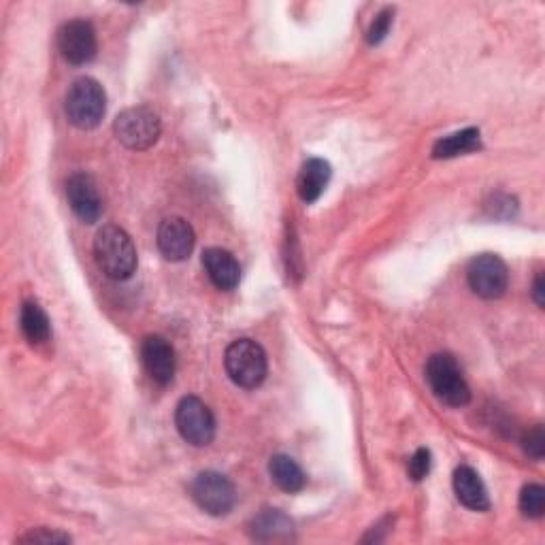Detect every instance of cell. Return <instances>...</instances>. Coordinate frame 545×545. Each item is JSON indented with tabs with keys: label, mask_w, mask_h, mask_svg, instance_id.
Segmentation results:
<instances>
[{
	"label": "cell",
	"mask_w": 545,
	"mask_h": 545,
	"mask_svg": "<svg viewBox=\"0 0 545 545\" xmlns=\"http://www.w3.org/2000/svg\"><path fill=\"white\" fill-rule=\"evenodd\" d=\"M94 258L98 269L109 279L122 282L137 271V250L130 235L120 226H103L94 239Z\"/></svg>",
	"instance_id": "obj_1"
},
{
	"label": "cell",
	"mask_w": 545,
	"mask_h": 545,
	"mask_svg": "<svg viewBox=\"0 0 545 545\" xmlns=\"http://www.w3.org/2000/svg\"><path fill=\"white\" fill-rule=\"evenodd\" d=\"M224 367L228 377L239 388L254 390L267 379L269 360L260 343L252 339H237L226 348Z\"/></svg>",
	"instance_id": "obj_2"
},
{
	"label": "cell",
	"mask_w": 545,
	"mask_h": 545,
	"mask_svg": "<svg viewBox=\"0 0 545 545\" xmlns=\"http://www.w3.org/2000/svg\"><path fill=\"white\" fill-rule=\"evenodd\" d=\"M69 122L79 130H92L105 118L107 94L92 77H79L66 92L64 103Z\"/></svg>",
	"instance_id": "obj_3"
},
{
	"label": "cell",
	"mask_w": 545,
	"mask_h": 545,
	"mask_svg": "<svg viewBox=\"0 0 545 545\" xmlns=\"http://www.w3.org/2000/svg\"><path fill=\"white\" fill-rule=\"evenodd\" d=\"M426 379L439 401L450 407H465L471 401V388L452 354H435L426 365Z\"/></svg>",
	"instance_id": "obj_4"
},
{
	"label": "cell",
	"mask_w": 545,
	"mask_h": 545,
	"mask_svg": "<svg viewBox=\"0 0 545 545\" xmlns=\"http://www.w3.org/2000/svg\"><path fill=\"white\" fill-rule=\"evenodd\" d=\"M113 132L128 150H150L162 135L160 115L150 107H128L113 122Z\"/></svg>",
	"instance_id": "obj_5"
},
{
	"label": "cell",
	"mask_w": 545,
	"mask_h": 545,
	"mask_svg": "<svg viewBox=\"0 0 545 545\" xmlns=\"http://www.w3.org/2000/svg\"><path fill=\"white\" fill-rule=\"evenodd\" d=\"M194 503L209 516H228L237 503V492L233 482L218 471H203L190 484Z\"/></svg>",
	"instance_id": "obj_6"
},
{
	"label": "cell",
	"mask_w": 545,
	"mask_h": 545,
	"mask_svg": "<svg viewBox=\"0 0 545 545\" xmlns=\"http://www.w3.org/2000/svg\"><path fill=\"white\" fill-rule=\"evenodd\" d=\"M179 435L194 448H207L216 439V418L198 396H184L175 409Z\"/></svg>",
	"instance_id": "obj_7"
},
{
	"label": "cell",
	"mask_w": 545,
	"mask_h": 545,
	"mask_svg": "<svg viewBox=\"0 0 545 545\" xmlns=\"http://www.w3.org/2000/svg\"><path fill=\"white\" fill-rule=\"evenodd\" d=\"M467 282L471 290L486 301L501 299L509 286L507 264L494 254H482L469 262Z\"/></svg>",
	"instance_id": "obj_8"
},
{
	"label": "cell",
	"mask_w": 545,
	"mask_h": 545,
	"mask_svg": "<svg viewBox=\"0 0 545 545\" xmlns=\"http://www.w3.org/2000/svg\"><path fill=\"white\" fill-rule=\"evenodd\" d=\"M58 49L66 62L86 64L94 60L98 41L96 30L88 20H71L58 30Z\"/></svg>",
	"instance_id": "obj_9"
},
{
	"label": "cell",
	"mask_w": 545,
	"mask_h": 545,
	"mask_svg": "<svg viewBox=\"0 0 545 545\" xmlns=\"http://www.w3.org/2000/svg\"><path fill=\"white\" fill-rule=\"evenodd\" d=\"M156 243L164 258L171 262H181L186 260L194 250V243H196L194 228L184 218H167L158 226Z\"/></svg>",
	"instance_id": "obj_10"
},
{
	"label": "cell",
	"mask_w": 545,
	"mask_h": 545,
	"mask_svg": "<svg viewBox=\"0 0 545 545\" xmlns=\"http://www.w3.org/2000/svg\"><path fill=\"white\" fill-rule=\"evenodd\" d=\"M141 362H143L147 375H150L156 384L167 386L173 382L177 358H175L173 345L164 337L152 335V337L143 339Z\"/></svg>",
	"instance_id": "obj_11"
},
{
	"label": "cell",
	"mask_w": 545,
	"mask_h": 545,
	"mask_svg": "<svg viewBox=\"0 0 545 545\" xmlns=\"http://www.w3.org/2000/svg\"><path fill=\"white\" fill-rule=\"evenodd\" d=\"M66 198H69V205L81 222L94 224L101 218L103 201L90 175L75 173L66 181Z\"/></svg>",
	"instance_id": "obj_12"
},
{
	"label": "cell",
	"mask_w": 545,
	"mask_h": 545,
	"mask_svg": "<svg viewBox=\"0 0 545 545\" xmlns=\"http://www.w3.org/2000/svg\"><path fill=\"white\" fill-rule=\"evenodd\" d=\"M203 267L218 290H235L241 282V267L237 258L222 250V247H209L203 252Z\"/></svg>",
	"instance_id": "obj_13"
},
{
	"label": "cell",
	"mask_w": 545,
	"mask_h": 545,
	"mask_svg": "<svg viewBox=\"0 0 545 545\" xmlns=\"http://www.w3.org/2000/svg\"><path fill=\"white\" fill-rule=\"evenodd\" d=\"M454 492L458 501L473 509V511H488L490 509V499H488V490L482 482V477L477 475L475 469L462 465L454 471Z\"/></svg>",
	"instance_id": "obj_14"
},
{
	"label": "cell",
	"mask_w": 545,
	"mask_h": 545,
	"mask_svg": "<svg viewBox=\"0 0 545 545\" xmlns=\"http://www.w3.org/2000/svg\"><path fill=\"white\" fill-rule=\"evenodd\" d=\"M330 175H333V169L324 158H309L301 167L299 179H296V190H299L301 201L307 205L316 203L324 194Z\"/></svg>",
	"instance_id": "obj_15"
},
{
	"label": "cell",
	"mask_w": 545,
	"mask_h": 545,
	"mask_svg": "<svg viewBox=\"0 0 545 545\" xmlns=\"http://www.w3.org/2000/svg\"><path fill=\"white\" fill-rule=\"evenodd\" d=\"M250 533L256 541H292L294 524L279 509H264L252 520Z\"/></svg>",
	"instance_id": "obj_16"
},
{
	"label": "cell",
	"mask_w": 545,
	"mask_h": 545,
	"mask_svg": "<svg viewBox=\"0 0 545 545\" xmlns=\"http://www.w3.org/2000/svg\"><path fill=\"white\" fill-rule=\"evenodd\" d=\"M269 473H271V480L275 482V486L288 494L301 492L307 484V475L301 469L299 462L286 454H277L271 458Z\"/></svg>",
	"instance_id": "obj_17"
},
{
	"label": "cell",
	"mask_w": 545,
	"mask_h": 545,
	"mask_svg": "<svg viewBox=\"0 0 545 545\" xmlns=\"http://www.w3.org/2000/svg\"><path fill=\"white\" fill-rule=\"evenodd\" d=\"M480 130L477 128H465L460 132H454L450 137H443L433 147V158H456L462 154H471L480 150Z\"/></svg>",
	"instance_id": "obj_18"
},
{
	"label": "cell",
	"mask_w": 545,
	"mask_h": 545,
	"mask_svg": "<svg viewBox=\"0 0 545 545\" xmlns=\"http://www.w3.org/2000/svg\"><path fill=\"white\" fill-rule=\"evenodd\" d=\"M20 326L24 337L32 343V345H41L52 335V328H49V318L47 313L32 301H26L22 305V313H20Z\"/></svg>",
	"instance_id": "obj_19"
},
{
	"label": "cell",
	"mask_w": 545,
	"mask_h": 545,
	"mask_svg": "<svg viewBox=\"0 0 545 545\" xmlns=\"http://www.w3.org/2000/svg\"><path fill=\"white\" fill-rule=\"evenodd\" d=\"M520 511L531 520H539L545 514V490L539 484H528L520 492Z\"/></svg>",
	"instance_id": "obj_20"
},
{
	"label": "cell",
	"mask_w": 545,
	"mask_h": 545,
	"mask_svg": "<svg viewBox=\"0 0 545 545\" xmlns=\"http://www.w3.org/2000/svg\"><path fill=\"white\" fill-rule=\"evenodd\" d=\"M392 20H394V9L386 7V9L379 11L375 15V20L371 22L369 30H367V43L369 45H379V43H382L388 37Z\"/></svg>",
	"instance_id": "obj_21"
},
{
	"label": "cell",
	"mask_w": 545,
	"mask_h": 545,
	"mask_svg": "<svg viewBox=\"0 0 545 545\" xmlns=\"http://www.w3.org/2000/svg\"><path fill=\"white\" fill-rule=\"evenodd\" d=\"M431 465H433L431 452H428L426 448H420V450H416L414 456H411L407 473L414 482H422V480H426L428 473H431Z\"/></svg>",
	"instance_id": "obj_22"
},
{
	"label": "cell",
	"mask_w": 545,
	"mask_h": 545,
	"mask_svg": "<svg viewBox=\"0 0 545 545\" xmlns=\"http://www.w3.org/2000/svg\"><path fill=\"white\" fill-rule=\"evenodd\" d=\"M524 452L531 458H535V460L543 458V454H545V433H543L541 424L533 426L531 431L524 435Z\"/></svg>",
	"instance_id": "obj_23"
},
{
	"label": "cell",
	"mask_w": 545,
	"mask_h": 545,
	"mask_svg": "<svg viewBox=\"0 0 545 545\" xmlns=\"http://www.w3.org/2000/svg\"><path fill=\"white\" fill-rule=\"evenodd\" d=\"M20 541L22 543H69L71 537L58 531H49V528L41 526V528H32V531L24 535Z\"/></svg>",
	"instance_id": "obj_24"
},
{
	"label": "cell",
	"mask_w": 545,
	"mask_h": 545,
	"mask_svg": "<svg viewBox=\"0 0 545 545\" xmlns=\"http://www.w3.org/2000/svg\"><path fill=\"white\" fill-rule=\"evenodd\" d=\"M533 299L539 307L545 305V282H543V273H539L535 277V284H533Z\"/></svg>",
	"instance_id": "obj_25"
}]
</instances>
